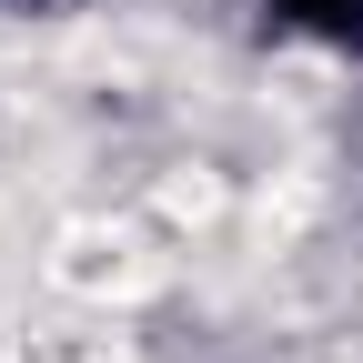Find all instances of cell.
I'll return each mask as SVG.
<instances>
[{
	"instance_id": "obj_1",
	"label": "cell",
	"mask_w": 363,
	"mask_h": 363,
	"mask_svg": "<svg viewBox=\"0 0 363 363\" xmlns=\"http://www.w3.org/2000/svg\"><path fill=\"white\" fill-rule=\"evenodd\" d=\"M293 30H313V40H333V51H353L363 61V0H272Z\"/></svg>"
}]
</instances>
